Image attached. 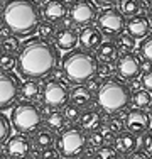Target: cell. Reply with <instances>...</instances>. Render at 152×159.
Returning <instances> with one entry per match:
<instances>
[{
	"mask_svg": "<svg viewBox=\"0 0 152 159\" xmlns=\"http://www.w3.org/2000/svg\"><path fill=\"white\" fill-rule=\"evenodd\" d=\"M69 103L79 107L81 110H86L93 103V92L86 85H76L69 90Z\"/></svg>",
	"mask_w": 152,
	"mask_h": 159,
	"instance_id": "cell-20",
	"label": "cell"
},
{
	"mask_svg": "<svg viewBox=\"0 0 152 159\" xmlns=\"http://www.w3.org/2000/svg\"><path fill=\"white\" fill-rule=\"evenodd\" d=\"M115 70L122 80H128V81H135L137 78L142 75V59L135 52H128V54H120V58L115 63Z\"/></svg>",
	"mask_w": 152,
	"mask_h": 159,
	"instance_id": "cell-10",
	"label": "cell"
},
{
	"mask_svg": "<svg viewBox=\"0 0 152 159\" xmlns=\"http://www.w3.org/2000/svg\"><path fill=\"white\" fill-rule=\"evenodd\" d=\"M139 56L140 59H144L145 63L152 64V34L147 37H144L142 43L139 44Z\"/></svg>",
	"mask_w": 152,
	"mask_h": 159,
	"instance_id": "cell-29",
	"label": "cell"
},
{
	"mask_svg": "<svg viewBox=\"0 0 152 159\" xmlns=\"http://www.w3.org/2000/svg\"><path fill=\"white\" fill-rule=\"evenodd\" d=\"M115 46H117V49H118L120 54H128V52H132L135 49V39L130 36V34L122 32L120 36H117Z\"/></svg>",
	"mask_w": 152,
	"mask_h": 159,
	"instance_id": "cell-26",
	"label": "cell"
},
{
	"mask_svg": "<svg viewBox=\"0 0 152 159\" xmlns=\"http://www.w3.org/2000/svg\"><path fill=\"white\" fill-rule=\"evenodd\" d=\"M118 49H117L115 43L112 41H106V43H101L100 48L96 49V59L98 63H115L117 58H118Z\"/></svg>",
	"mask_w": 152,
	"mask_h": 159,
	"instance_id": "cell-21",
	"label": "cell"
},
{
	"mask_svg": "<svg viewBox=\"0 0 152 159\" xmlns=\"http://www.w3.org/2000/svg\"><path fill=\"white\" fill-rule=\"evenodd\" d=\"M54 142H56V135H54V132L49 130V129H39V130H36V134H34V137H32V146L37 147V149H41V151L52 147Z\"/></svg>",
	"mask_w": 152,
	"mask_h": 159,
	"instance_id": "cell-23",
	"label": "cell"
},
{
	"mask_svg": "<svg viewBox=\"0 0 152 159\" xmlns=\"http://www.w3.org/2000/svg\"><path fill=\"white\" fill-rule=\"evenodd\" d=\"M101 134H103V141H105V146H112L113 141H115V134L108 129V125H101L100 127Z\"/></svg>",
	"mask_w": 152,
	"mask_h": 159,
	"instance_id": "cell-40",
	"label": "cell"
},
{
	"mask_svg": "<svg viewBox=\"0 0 152 159\" xmlns=\"http://www.w3.org/2000/svg\"><path fill=\"white\" fill-rule=\"evenodd\" d=\"M150 102H152L150 92H147V90H144V88L132 90V105H134V108H142V110H145L147 107H150Z\"/></svg>",
	"mask_w": 152,
	"mask_h": 159,
	"instance_id": "cell-25",
	"label": "cell"
},
{
	"mask_svg": "<svg viewBox=\"0 0 152 159\" xmlns=\"http://www.w3.org/2000/svg\"><path fill=\"white\" fill-rule=\"evenodd\" d=\"M125 130L132 134H144L150 129V113L142 108H132L125 113Z\"/></svg>",
	"mask_w": 152,
	"mask_h": 159,
	"instance_id": "cell-13",
	"label": "cell"
},
{
	"mask_svg": "<svg viewBox=\"0 0 152 159\" xmlns=\"http://www.w3.org/2000/svg\"><path fill=\"white\" fill-rule=\"evenodd\" d=\"M12 134V124H10V119L5 115V113L0 112V146L7 142V139Z\"/></svg>",
	"mask_w": 152,
	"mask_h": 159,
	"instance_id": "cell-31",
	"label": "cell"
},
{
	"mask_svg": "<svg viewBox=\"0 0 152 159\" xmlns=\"http://www.w3.org/2000/svg\"><path fill=\"white\" fill-rule=\"evenodd\" d=\"M149 20H150V24H152V2H150V9H149Z\"/></svg>",
	"mask_w": 152,
	"mask_h": 159,
	"instance_id": "cell-44",
	"label": "cell"
},
{
	"mask_svg": "<svg viewBox=\"0 0 152 159\" xmlns=\"http://www.w3.org/2000/svg\"><path fill=\"white\" fill-rule=\"evenodd\" d=\"M0 48H2V52L15 54V52H19V49H20V43H19L17 36L7 34V36H2V39H0Z\"/></svg>",
	"mask_w": 152,
	"mask_h": 159,
	"instance_id": "cell-28",
	"label": "cell"
},
{
	"mask_svg": "<svg viewBox=\"0 0 152 159\" xmlns=\"http://www.w3.org/2000/svg\"><path fill=\"white\" fill-rule=\"evenodd\" d=\"M98 59L91 51L85 49H74L68 52L63 59V73L64 78L74 85H86L91 78L96 76Z\"/></svg>",
	"mask_w": 152,
	"mask_h": 159,
	"instance_id": "cell-4",
	"label": "cell"
},
{
	"mask_svg": "<svg viewBox=\"0 0 152 159\" xmlns=\"http://www.w3.org/2000/svg\"><path fill=\"white\" fill-rule=\"evenodd\" d=\"M42 103L51 110H61L69 103V86L63 80L51 78L49 81L44 83L41 90Z\"/></svg>",
	"mask_w": 152,
	"mask_h": 159,
	"instance_id": "cell-7",
	"label": "cell"
},
{
	"mask_svg": "<svg viewBox=\"0 0 152 159\" xmlns=\"http://www.w3.org/2000/svg\"><path fill=\"white\" fill-rule=\"evenodd\" d=\"M120 10L125 17H134L140 14V3L139 0H120Z\"/></svg>",
	"mask_w": 152,
	"mask_h": 159,
	"instance_id": "cell-30",
	"label": "cell"
},
{
	"mask_svg": "<svg viewBox=\"0 0 152 159\" xmlns=\"http://www.w3.org/2000/svg\"><path fill=\"white\" fill-rule=\"evenodd\" d=\"M63 113H64V117H66L68 124H73V122H78L79 120V117H81V108L76 107L73 103H68L66 107L63 108Z\"/></svg>",
	"mask_w": 152,
	"mask_h": 159,
	"instance_id": "cell-33",
	"label": "cell"
},
{
	"mask_svg": "<svg viewBox=\"0 0 152 159\" xmlns=\"http://www.w3.org/2000/svg\"><path fill=\"white\" fill-rule=\"evenodd\" d=\"M0 39H2V29H0Z\"/></svg>",
	"mask_w": 152,
	"mask_h": 159,
	"instance_id": "cell-50",
	"label": "cell"
},
{
	"mask_svg": "<svg viewBox=\"0 0 152 159\" xmlns=\"http://www.w3.org/2000/svg\"><path fill=\"white\" fill-rule=\"evenodd\" d=\"M32 151V141L25 134H15L3 144V154L9 159H29Z\"/></svg>",
	"mask_w": 152,
	"mask_h": 159,
	"instance_id": "cell-11",
	"label": "cell"
},
{
	"mask_svg": "<svg viewBox=\"0 0 152 159\" xmlns=\"http://www.w3.org/2000/svg\"><path fill=\"white\" fill-rule=\"evenodd\" d=\"M56 32H58V29H56V24H52V22H47V20H41L39 27H37V34H39V39L46 41V43H52L56 37Z\"/></svg>",
	"mask_w": 152,
	"mask_h": 159,
	"instance_id": "cell-27",
	"label": "cell"
},
{
	"mask_svg": "<svg viewBox=\"0 0 152 159\" xmlns=\"http://www.w3.org/2000/svg\"><path fill=\"white\" fill-rule=\"evenodd\" d=\"M78 122H79V127L86 134H91V132L98 130L103 125V112L100 108H86V110L81 112V117H79Z\"/></svg>",
	"mask_w": 152,
	"mask_h": 159,
	"instance_id": "cell-18",
	"label": "cell"
},
{
	"mask_svg": "<svg viewBox=\"0 0 152 159\" xmlns=\"http://www.w3.org/2000/svg\"><path fill=\"white\" fill-rule=\"evenodd\" d=\"M41 159H61V154L56 147H49V149H44L42 154H41Z\"/></svg>",
	"mask_w": 152,
	"mask_h": 159,
	"instance_id": "cell-41",
	"label": "cell"
},
{
	"mask_svg": "<svg viewBox=\"0 0 152 159\" xmlns=\"http://www.w3.org/2000/svg\"><path fill=\"white\" fill-rule=\"evenodd\" d=\"M15 66H17V56L15 54H9V52L0 54V70L3 73H10Z\"/></svg>",
	"mask_w": 152,
	"mask_h": 159,
	"instance_id": "cell-32",
	"label": "cell"
},
{
	"mask_svg": "<svg viewBox=\"0 0 152 159\" xmlns=\"http://www.w3.org/2000/svg\"><path fill=\"white\" fill-rule=\"evenodd\" d=\"M150 20L149 17H145L144 14H137V16L130 17L127 20V25H125V29H127V34H130L134 39H144V37H147L150 34Z\"/></svg>",
	"mask_w": 152,
	"mask_h": 159,
	"instance_id": "cell-15",
	"label": "cell"
},
{
	"mask_svg": "<svg viewBox=\"0 0 152 159\" xmlns=\"http://www.w3.org/2000/svg\"><path fill=\"white\" fill-rule=\"evenodd\" d=\"M78 41H79V32L71 25H64V27L58 29L54 37L56 48L61 49V51H73Z\"/></svg>",
	"mask_w": 152,
	"mask_h": 159,
	"instance_id": "cell-17",
	"label": "cell"
},
{
	"mask_svg": "<svg viewBox=\"0 0 152 159\" xmlns=\"http://www.w3.org/2000/svg\"><path fill=\"white\" fill-rule=\"evenodd\" d=\"M0 159H7V156H5V154H2V152H0Z\"/></svg>",
	"mask_w": 152,
	"mask_h": 159,
	"instance_id": "cell-47",
	"label": "cell"
},
{
	"mask_svg": "<svg viewBox=\"0 0 152 159\" xmlns=\"http://www.w3.org/2000/svg\"><path fill=\"white\" fill-rule=\"evenodd\" d=\"M19 98V80L10 73H0V110L15 105Z\"/></svg>",
	"mask_w": 152,
	"mask_h": 159,
	"instance_id": "cell-12",
	"label": "cell"
},
{
	"mask_svg": "<svg viewBox=\"0 0 152 159\" xmlns=\"http://www.w3.org/2000/svg\"><path fill=\"white\" fill-rule=\"evenodd\" d=\"M59 52L52 43L42 39H29L17 52V71L25 80H41L58 68Z\"/></svg>",
	"mask_w": 152,
	"mask_h": 159,
	"instance_id": "cell-1",
	"label": "cell"
},
{
	"mask_svg": "<svg viewBox=\"0 0 152 159\" xmlns=\"http://www.w3.org/2000/svg\"><path fill=\"white\" fill-rule=\"evenodd\" d=\"M142 149L152 157V129L142 134Z\"/></svg>",
	"mask_w": 152,
	"mask_h": 159,
	"instance_id": "cell-38",
	"label": "cell"
},
{
	"mask_svg": "<svg viewBox=\"0 0 152 159\" xmlns=\"http://www.w3.org/2000/svg\"><path fill=\"white\" fill-rule=\"evenodd\" d=\"M112 147L120 154V156L127 157L128 154H132L137 147H139V142H137L135 134H132V132H128V130H123V132H120V134L115 135V141H113Z\"/></svg>",
	"mask_w": 152,
	"mask_h": 159,
	"instance_id": "cell-19",
	"label": "cell"
},
{
	"mask_svg": "<svg viewBox=\"0 0 152 159\" xmlns=\"http://www.w3.org/2000/svg\"><path fill=\"white\" fill-rule=\"evenodd\" d=\"M41 95V86L37 80H25V81L19 83V97L25 102H32L34 98Z\"/></svg>",
	"mask_w": 152,
	"mask_h": 159,
	"instance_id": "cell-24",
	"label": "cell"
},
{
	"mask_svg": "<svg viewBox=\"0 0 152 159\" xmlns=\"http://www.w3.org/2000/svg\"><path fill=\"white\" fill-rule=\"evenodd\" d=\"M139 81H140V85H142L144 90H147V92L152 93V68H150V70H147L145 73L140 76Z\"/></svg>",
	"mask_w": 152,
	"mask_h": 159,
	"instance_id": "cell-39",
	"label": "cell"
},
{
	"mask_svg": "<svg viewBox=\"0 0 152 159\" xmlns=\"http://www.w3.org/2000/svg\"><path fill=\"white\" fill-rule=\"evenodd\" d=\"M10 124L17 130V134H32L39 130L44 124V115L41 108L32 102H17L10 112Z\"/></svg>",
	"mask_w": 152,
	"mask_h": 159,
	"instance_id": "cell-5",
	"label": "cell"
},
{
	"mask_svg": "<svg viewBox=\"0 0 152 159\" xmlns=\"http://www.w3.org/2000/svg\"><path fill=\"white\" fill-rule=\"evenodd\" d=\"M41 9L36 0H7L0 9V24L17 37H27L41 24Z\"/></svg>",
	"mask_w": 152,
	"mask_h": 159,
	"instance_id": "cell-2",
	"label": "cell"
},
{
	"mask_svg": "<svg viewBox=\"0 0 152 159\" xmlns=\"http://www.w3.org/2000/svg\"><path fill=\"white\" fill-rule=\"evenodd\" d=\"M125 159H150V157H149V154H147L144 149H135L134 152L128 154Z\"/></svg>",
	"mask_w": 152,
	"mask_h": 159,
	"instance_id": "cell-42",
	"label": "cell"
},
{
	"mask_svg": "<svg viewBox=\"0 0 152 159\" xmlns=\"http://www.w3.org/2000/svg\"><path fill=\"white\" fill-rule=\"evenodd\" d=\"M68 10H69V7L64 0H47L41 9V16L44 17V20L58 24L68 16Z\"/></svg>",
	"mask_w": 152,
	"mask_h": 159,
	"instance_id": "cell-14",
	"label": "cell"
},
{
	"mask_svg": "<svg viewBox=\"0 0 152 159\" xmlns=\"http://www.w3.org/2000/svg\"><path fill=\"white\" fill-rule=\"evenodd\" d=\"M64 2H66V3H68V2H69V0H64ZM73 2H74V0H73Z\"/></svg>",
	"mask_w": 152,
	"mask_h": 159,
	"instance_id": "cell-51",
	"label": "cell"
},
{
	"mask_svg": "<svg viewBox=\"0 0 152 159\" xmlns=\"http://www.w3.org/2000/svg\"><path fill=\"white\" fill-rule=\"evenodd\" d=\"M108 129L113 132V134H120V132L125 130V120L120 119V117H112L108 120Z\"/></svg>",
	"mask_w": 152,
	"mask_h": 159,
	"instance_id": "cell-37",
	"label": "cell"
},
{
	"mask_svg": "<svg viewBox=\"0 0 152 159\" xmlns=\"http://www.w3.org/2000/svg\"><path fill=\"white\" fill-rule=\"evenodd\" d=\"M88 144L91 147H95V149H100V147L105 146V141H103V134H101V130L98 129V130L91 132L88 135Z\"/></svg>",
	"mask_w": 152,
	"mask_h": 159,
	"instance_id": "cell-36",
	"label": "cell"
},
{
	"mask_svg": "<svg viewBox=\"0 0 152 159\" xmlns=\"http://www.w3.org/2000/svg\"><path fill=\"white\" fill-rule=\"evenodd\" d=\"M69 22L76 27H86L96 22L98 17V5L93 0H74L68 10Z\"/></svg>",
	"mask_w": 152,
	"mask_h": 159,
	"instance_id": "cell-9",
	"label": "cell"
},
{
	"mask_svg": "<svg viewBox=\"0 0 152 159\" xmlns=\"http://www.w3.org/2000/svg\"><path fill=\"white\" fill-rule=\"evenodd\" d=\"M125 25H127V17L117 7H106L101 12H98L96 27L105 37L120 36L125 31Z\"/></svg>",
	"mask_w": 152,
	"mask_h": 159,
	"instance_id": "cell-8",
	"label": "cell"
},
{
	"mask_svg": "<svg viewBox=\"0 0 152 159\" xmlns=\"http://www.w3.org/2000/svg\"><path fill=\"white\" fill-rule=\"evenodd\" d=\"M113 73H117V70H115V66H113V63H100L98 64V71H96V76L98 78H112V75Z\"/></svg>",
	"mask_w": 152,
	"mask_h": 159,
	"instance_id": "cell-35",
	"label": "cell"
},
{
	"mask_svg": "<svg viewBox=\"0 0 152 159\" xmlns=\"http://www.w3.org/2000/svg\"><path fill=\"white\" fill-rule=\"evenodd\" d=\"M78 43L81 44V49H85V51H96L100 44L103 43V34L100 32L96 25H86L79 31Z\"/></svg>",
	"mask_w": 152,
	"mask_h": 159,
	"instance_id": "cell-16",
	"label": "cell"
},
{
	"mask_svg": "<svg viewBox=\"0 0 152 159\" xmlns=\"http://www.w3.org/2000/svg\"><path fill=\"white\" fill-rule=\"evenodd\" d=\"M149 108H150V112H149V113H150V120H152V102H150V107H149Z\"/></svg>",
	"mask_w": 152,
	"mask_h": 159,
	"instance_id": "cell-48",
	"label": "cell"
},
{
	"mask_svg": "<svg viewBox=\"0 0 152 159\" xmlns=\"http://www.w3.org/2000/svg\"><path fill=\"white\" fill-rule=\"evenodd\" d=\"M36 2H47V0H36Z\"/></svg>",
	"mask_w": 152,
	"mask_h": 159,
	"instance_id": "cell-49",
	"label": "cell"
},
{
	"mask_svg": "<svg viewBox=\"0 0 152 159\" xmlns=\"http://www.w3.org/2000/svg\"><path fill=\"white\" fill-rule=\"evenodd\" d=\"M132 102L130 85L115 76L106 78L101 81L100 88L96 90V105L103 113L118 115Z\"/></svg>",
	"mask_w": 152,
	"mask_h": 159,
	"instance_id": "cell-3",
	"label": "cell"
},
{
	"mask_svg": "<svg viewBox=\"0 0 152 159\" xmlns=\"http://www.w3.org/2000/svg\"><path fill=\"white\" fill-rule=\"evenodd\" d=\"M5 2H7V0H0V9H2L3 5H5Z\"/></svg>",
	"mask_w": 152,
	"mask_h": 159,
	"instance_id": "cell-46",
	"label": "cell"
},
{
	"mask_svg": "<svg viewBox=\"0 0 152 159\" xmlns=\"http://www.w3.org/2000/svg\"><path fill=\"white\" fill-rule=\"evenodd\" d=\"M78 159H93L91 156H78Z\"/></svg>",
	"mask_w": 152,
	"mask_h": 159,
	"instance_id": "cell-45",
	"label": "cell"
},
{
	"mask_svg": "<svg viewBox=\"0 0 152 159\" xmlns=\"http://www.w3.org/2000/svg\"><path fill=\"white\" fill-rule=\"evenodd\" d=\"M54 146L59 151L61 157H78L88 146V135L81 127L69 125L59 132Z\"/></svg>",
	"mask_w": 152,
	"mask_h": 159,
	"instance_id": "cell-6",
	"label": "cell"
},
{
	"mask_svg": "<svg viewBox=\"0 0 152 159\" xmlns=\"http://www.w3.org/2000/svg\"><path fill=\"white\" fill-rule=\"evenodd\" d=\"M44 124H46V129H49V130L61 132L63 129H66L68 120H66V117H64L63 110H51L44 117Z\"/></svg>",
	"mask_w": 152,
	"mask_h": 159,
	"instance_id": "cell-22",
	"label": "cell"
},
{
	"mask_svg": "<svg viewBox=\"0 0 152 159\" xmlns=\"http://www.w3.org/2000/svg\"><path fill=\"white\" fill-rule=\"evenodd\" d=\"M93 2L101 7H113L115 3H120V0H93Z\"/></svg>",
	"mask_w": 152,
	"mask_h": 159,
	"instance_id": "cell-43",
	"label": "cell"
},
{
	"mask_svg": "<svg viewBox=\"0 0 152 159\" xmlns=\"http://www.w3.org/2000/svg\"><path fill=\"white\" fill-rule=\"evenodd\" d=\"M93 159H120V154L112 146H103L100 149H96Z\"/></svg>",
	"mask_w": 152,
	"mask_h": 159,
	"instance_id": "cell-34",
	"label": "cell"
}]
</instances>
